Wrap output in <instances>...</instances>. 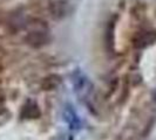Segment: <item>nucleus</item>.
Instances as JSON below:
<instances>
[{"mask_svg": "<svg viewBox=\"0 0 156 140\" xmlns=\"http://www.w3.org/2000/svg\"><path fill=\"white\" fill-rule=\"evenodd\" d=\"M156 41V32H146L141 34L139 39L136 41L137 47H146L148 45H151Z\"/></svg>", "mask_w": 156, "mask_h": 140, "instance_id": "nucleus-1", "label": "nucleus"}, {"mask_svg": "<svg viewBox=\"0 0 156 140\" xmlns=\"http://www.w3.org/2000/svg\"><path fill=\"white\" fill-rule=\"evenodd\" d=\"M30 41L34 45H40V43H44L46 41V33L44 31H33L30 34Z\"/></svg>", "mask_w": 156, "mask_h": 140, "instance_id": "nucleus-2", "label": "nucleus"}, {"mask_svg": "<svg viewBox=\"0 0 156 140\" xmlns=\"http://www.w3.org/2000/svg\"><path fill=\"white\" fill-rule=\"evenodd\" d=\"M154 99L156 101V89H155V91H154Z\"/></svg>", "mask_w": 156, "mask_h": 140, "instance_id": "nucleus-3", "label": "nucleus"}]
</instances>
